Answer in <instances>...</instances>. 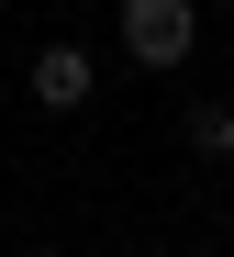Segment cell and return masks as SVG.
Returning a JSON list of instances; mask_svg holds the SVG:
<instances>
[{"label":"cell","instance_id":"cell-1","mask_svg":"<svg viewBox=\"0 0 234 257\" xmlns=\"http://www.w3.org/2000/svg\"><path fill=\"white\" fill-rule=\"evenodd\" d=\"M112 34H123L134 67H190V45H201V0H123Z\"/></svg>","mask_w":234,"mask_h":257},{"label":"cell","instance_id":"cell-2","mask_svg":"<svg viewBox=\"0 0 234 257\" xmlns=\"http://www.w3.org/2000/svg\"><path fill=\"white\" fill-rule=\"evenodd\" d=\"M23 90H34V112H45V123H78L89 101H101V56L56 34V45H34V67H23Z\"/></svg>","mask_w":234,"mask_h":257},{"label":"cell","instance_id":"cell-3","mask_svg":"<svg viewBox=\"0 0 234 257\" xmlns=\"http://www.w3.org/2000/svg\"><path fill=\"white\" fill-rule=\"evenodd\" d=\"M190 146H201V157H223V168H234V101H201V112H190Z\"/></svg>","mask_w":234,"mask_h":257},{"label":"cell","instance_id":"cell-4","mask_svg":"<svg viewBox=\"0 0 234 257\" xmlns=\"http://www.w3.org/2000/svg\"><path fill=\"white\" fill-rule=\"evenodd\" d=\"M0 45H12V34H0Z\"/></svg>","mask_w":234,"mask_h":257}]
</instances>
